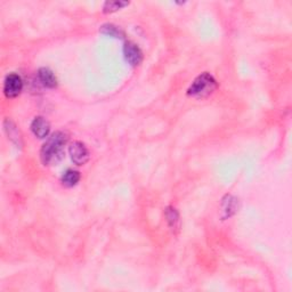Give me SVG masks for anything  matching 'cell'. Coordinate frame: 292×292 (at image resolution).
<instances>
[{
    "label": "cell",
    "mask_w": 292,
    "mask_h": 292,
    "mask_svg": "<svg viewBox=\"0 0 292 292\" xmlns=\"http://www.w3.org/2000/svg\"><path fill=\"white\" fill-rule=\"evenodd\" d=\"M218 83L210 73L204 72L195 78L187 89V95L194 98H206L217 89Z\"/></svg>",
    "instance_id": "2"
},
{
    "label": "cell",
    "mask_w": 292,
    "mask_h": 292,
    "mask_svg": "<svg viewBox=\"0 0 292 292\" xmlns=\"http://www.w3.org/2000/svg\"><path fill=\"white\" fill-rule=\"evenodd\" d=\"M129 2L127 1H107L104 3L103 12L104 13H114L118 9H121L122 7L128 6Z\"/></svg>",
    "instance_id": "13"
},
{
    "label": "cell",
    "mask_w": 292,
    "mask_h": 292,
    "mask_svg": "<svg viewBox=\"0 0 292 292\" xmlns=\"http://www.w3.org/2000/svg\"><path fill=\"white\" fill-rule=\"evenodd\" d=\"M36 74H38V79L41 82V85L47 87V88H55L57 86L56 76H55L54 72L49 70L48 68L39 69Z\"/></svg>",
    "instance_id": "7"
},
{
    "label": "cell",
    "mask_w": 292,
    "mask_h": 292,
    "mask_svg": "<svg viewBox=\"0 0 292 292\" xmlns=\"http://www.w3.org/2000/svg\"><path fill=\"white\" fill-rule=\"evenodd\" d=\"M3 129H5L7 136H8L13 143H15L17 146H22V135L20 130H18V128L15 126V123L6 119L3 121Z\"/></svg>",
    "instance_id": "9"
},
{
    "label": "cell",
    "mask_w": 292,
    "mask_h": 292,
    "mask_svg": "<svg viewBox=\"0 0 292 292\" xmlns=\"http://www.w3.org/2000/svg\"><path fill=\"white\" fill-rule=\"evenodd\" d=\"M123 55H125V58L127 60L128 63L133 67H136L143 60V53L140 47H138L136 43L134 42H126L125 47H123Z\"/></svg>",
    "instance_id": "5"
},
{
    "label": "cell",
    "mask_w": 292,
    "mask_h": 292,
    "mask_svg": "<svg viewBox=\"0 0 292 292\" xmlns=\"http://www.w3.org/2000/svg\"><path fill=\"white\" fill-rule=\"evenodd\" d=\"M164 215H166L167 222L171 228V231L174 233H177L181 228V219H180V214L178 211L173 207H168L166 211H164Z\"/></svg>",
    "instance_id": "10"
},
{
    "label": "cell",
    "mask_w": 292,
    "mask_h": 292,
    "mask_svg": "<svg viewBox=\"0 0 292 292\" xmlns=\"http://www.w3.org/2000/svg\"><path fill=\"white\" fill-rule=\"evenodd\" d=\"M237 211V200L232 195H226L221 202L222 219L232 217Z\"/></svg>",
    "instance_id": "8"
},
{
    "label": "cell",
    "mask_w": 292,
    "mask_h": 292,
    "mask_svg": "<svg viewBox=\"0 0 292 292\" xmlns=\"http://www.w3.org/2000/svg\"><path fill=\"white\" fill-rule=\"evenodd\" d=\"M80 181V174L79 171L76 170H72V169H69L65 171L63 174V176H62V182H63V185L68 186V187H72V186L76 185Z\"/></svg>",
    "instance_id": "11"
},
{
    "label": "cell",
    "mask_w": 292,
    "mask_h": 292,
    "mask_svg": "<svg viewBox=\"0 0 292 292\" xmlns=\"http://www.w3.org/2000/svg\"><path fill=\"white\" fill-rule=\"evenodd\" d=\"M69 153H70L71 160L76 166H83L88 162L90 158V153L87 146L81 142H74L69 146Z\"/></svg>",
    "instance_id": "3"
},
{
    "label": "cell",
    "mask_w": 292,
    "mask_h": 292,
    "mask_svg": "<svg viewBox=\"0 0 292 292\" xmlns=\"http://www.w3.org/2000/svg\"><path fill=\"white\" fill-rule=\"evenodd\" d=\"M100 31L103 35L113 36V38H123V32L113 24H104Z\"/></svg>",
    "instance_id": "12"
},
{
    "label": "cell",
    "mask_w": 292,
    "mask_h": 292,
    "mask_svg": "<svg viewBox=\"0 0 292 292\" xmlns=\"http://www.w3.org/2000/svg\"><path fill=\"white\" fill-rule=\"evenodd\" d=\"M68 143L67 134L57 131L48 137L40 151V158L46 166H52L60 162L64 156V146Z\"/></svg>",
    "instance_id": "1"
},
{
    "label": "cell",
    "mask_w": 292,
    "mask_h": 292,
    "mask_svg": "<svg viewBox=\"0 0 292 292\" xmlns=\"http://www.w3.org/2000/svg\"><path fill=\"white\" fill-rule=\"evenodd\" d=\"M31 130L35 136L38 138H46L49 135L50 125L45 118H42V116H36L31 123Z\"/></svg>",
    "instance_id": "6"
},
{
    "label": "cell",
    "mask_w": 292,
    "mask_h": 292,
    "mask_svg": "<svg viewBox=\"0 0 292 292\" xmlns=\"http://www.w3.org/2000/svg\"><path fill=\"white\" fill-rule=\"evenodd\" d=\"M22 89H23V81L20 75L16 73H10L6 76L5 82H3V94L6 95V97H17L21 94Z\"/></svg>",
    "instance_id": "4"
}]
</instances>
